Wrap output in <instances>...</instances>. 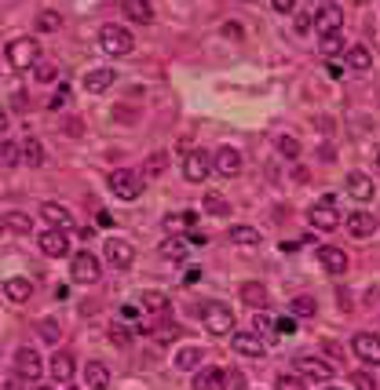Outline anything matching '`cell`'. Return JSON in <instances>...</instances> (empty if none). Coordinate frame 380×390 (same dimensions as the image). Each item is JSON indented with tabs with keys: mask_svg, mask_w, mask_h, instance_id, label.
<instances>
[{
	"mask_svg": "<svg viewBox=\"0 0 380 390\" xmlns=\"http://www.w3.org/2000/svg\"><path fill=\"white\" fill-rule=\"evenodd\" d=\"M351 354L369 369V365H380V336L376 332H359L351 339Z\"/></svg>",
	"mask_w": 380,
	"mask_h": 390,
	"instance_id": "9",
	"label": "cell"
},
{
	"mask_svg": "<svg viewBox=\"0 0 380 390\" xmlns=\"http://www.w3.org/2000/svg\"><path fill=\"white\" fill-rule=\"evenodd\" d=\"M314 310H319L314 296H296V299H293V314H296V317H314Z\"/></svg>",
	"mask_w": 380,
	"mask_h": 390,
	"instance_id": "42",
	"label": "cell"
},
{
	"mask_svg": "<svg viewBox=\"0 0 380 390\" xmlns=\"http://www.w3.org/2000/svg\"><path fill=\"white\" fill-rule=\"evenodd\" d=\"M99 48L106 51V55H129L132 48H136V37H132V29H124V26H103L99 29Z\"/></svg>",
	"mask_w": 380,
	"mask_h": 390,
	"instance_id": "2",
	"label": "cell"
},
{
	"mask_svg": "<svg viewBox=\"0 0 380 390\" xmlns=\"http://www.w3.org/2000/svg\"><path fill=\"white\" fill-rule=\"evenodd\" d=\"M319 263H322V270L326 274H333V277H340V274H347V252L344 248H336V245H322L319 248Z\"/></svg>",
	"mask_w": 380,
	"mask_h": 390,
	"instance_id": "12",
	"label": "cell"
},
{
	"mask_svg": "<svg viewBox=\"0 0 380 390\" xmlns=\"http://www.w3.org/2000/svg\"><path fill=\"white\" fill-rule=\"evenodd\" d=\"M271 8L278 15H289V11H296V0H271Z\"/></svg>",
	"mask_w": 380,
	"mask_h": 390,
	"instance_id": "48",
	"label": "cell"
},
{
	"mask_svg": "<svg viewBox=\"0 0 380 390\" xmlns=\"http://www.w3.org/2000/svg\"><path fill=\"white\" fill-rule=\"evenodd\" d=\"M322 4H329V0H322Z\"/></svg>",
	"mask_w": 380,
	"mask_h": 390,
	"instance_id": "56",
	"label": "cell"
},
{
	"mask_svg": "<svg viewBox=\"0 0 380 390\" xmlns=\"http://www.w3.org/2000/svg\"><path fill=\"white\" fill-rule=\"evenodd\" d=\"M300 150H304V146H300V139H296V135H278V153H281V157L296 160V157H300Z\"/></svg>",
	"mask_w": 380,
	"mask_h": 390,
	"instance_id": "37",
	"label": "cell"
},
{
	"mask_svg": "<svg viewBox=\"0 0 380 390\" xmlns=\"http://www.w3.org/2000/svg\"><path fill=\"white\" fill-rule=\"evenodd\" d=\"M319 51H322L326 58H333V55H340V51H344V37H340V29H336V34H322Z\"/></svg>",
	"mask_w": 380,
	"mask_h": 390,
	"instance_id": "35",
	"label": "cell"
},
{
	"mask_svg": "<svg viewBox=\"0 0 380 390\" xmlns=\"http://www.w3.org/2000/svg\"><path fill=\"white\" fill-rule=\"evenodd\" d=\"M314 26V15H307V11H300L296 15V29H300V34H307V29Z\"/></svg>",
	"mask_w": 380,
	"mask_h": 390,
	"instance_id": "49",
	"label": "cell"
},
{
	"mask_svg": "<svg viewBox=\"0 0 380 390\" xmlns=\"http://www.w3.org/2000/svg\"><path fill=\"white\" fill-rule=\"evenodd\" d=\"M55 73H59V70H55V62H51V58H37L34 77H37L41 84H51V81H55Z\"/></svg>",
	"mask_w": 380,
	"mask_h": 390,
	"instance_id": "41",
	"label": "cell"
},
{
	"mask_svg": "<svg viewBox=\"0 0 380 390\" xmlns=\"http://www.w3.org/2000/svg\"><path fill=\"white\" fill-rule=\"evenodd\" d=\"M84 383H88V386H106V383H110V369H106L103 361H88V365H84Z\"/></svg>",
	"mask_w": 380,
	"mask_h": 390,
	"instance_id": "33",
	"label": "cell"
},
{
	"mask_svg": "<svg viewBox=\"0 0 380 390\" xmlns=\"http://www.w3.org/2000/svg\"><path fill=\"white\" fill-rule=\"evenodd\" d=\"M37 245H41V252L51 255V259H62V255L70 252V237L62 234V226H55V230H44V234L37 237Z\"/></svg>",
	"mask_w": 380,
	"mask_h": 390,
	"instance_id": "13",
	"label": "cell"
},
{
	"mask_svg": "<svg viewBox=\"0 0 380 390\" xmlns=\"http://www.w3.org/2000/svg\"><path fill=\"white\" fill-rule=\"evenodd\" d=\"M205 212L224 219V215L231 212V205H227V197H219V193H205Z\"/></svg>",
	"mask_w": 380,
	"mask_h": 390,
	"instance_id": "38",
	"label": "cell"
},
{
	"mask_svg": "<svg viewBox=\"0 0 380 390\" xmlns=\"http://www.w3.org/2000/svg\"><path fill=\"white\" fill-rule=\"evenodd\" d=\"M37 332H41L48 343H59V336H62V329H59L55 317H41V321H37Z\"/></svg>",
	"mask_w": 380,
	"mask_h": 390,
	"instance_id": "40",
	"label": "cell"
},
{
	"mask_svg": "<svg viewBox=\"0 0 380 390\" xmlns=\"http://www.w3.org/2000/svg\"><path fill=\"white\" fill-rule=\"evenodd\" d=\"M347 379H351V386H366V390H373V386H376V379H373L369 372H362V369H359V372H351Z\"/></svg>",
	"mask_w": 380,
	"mask_h": 390,
	"instance_id": "47",
	"label": "cell"
},
{
	"mask_svg": "<svg viewBox=\"0 0 380 390\" xmlns=\"http://www.w3.org/2000/svg\"><path fill=\"white\" fill-rule=\"evenodd\" d=\"M121 317H129V321H136V317H139V310H136V307H121Z\"/></svg>",
	"mask_w": 380,
	"mask_h": 390,
	"instance_id": "52",
	"label": "cell"
},
{
	"mask_svg": "<svg viewBox=\"0 0 380 390\" xmlns=\"http://www.w3.org/2000/svg\"><path fill=\"white\" fill-rule=\"evenodd\" d=\"M340 26H344V11H340V4H336V0L322 4L319 15H314V29H319V34H336Z\"/></svg>",
	"mask_w": 380,
	"mask_h": 390,
	"instance_id": "15",
	"label": "cell"
},
{
	"mask_svg": "<svg viewBox=\"0 0 380 390\" xmlns=\"http://www.w3.org/2000/svg\"><path fill=\"white\" fill-rule=\"evenodd\" d=\"M143 307L150 314H161V310H169V296L165 292H143Z\"/></svg>",
	"mask_w": 380,
	"mask_h": 390,
	"instance_id": "36",
	"label": "cell"
},
{
	"mask_svg": "<svg viewBox=\"0 0 380 390\" xmlns=\"http://www.w3.org/2000/svg\"><path fill=\"white\" fill-rule=\"evenodd\" d=\"M293 365H296V372H300L304 379H311V383H329V379H336L333 365L322 361V357H304V354H296Z\"/></svg>",
	"mask_w": 380,
	"mask_h": 390,
	"instance_id": "6",
	"label": "cell"
},
{
	"mask_svg": "<svg viewBox=\"0 0 380 390\" xmlns=\"http://www.w3.org/2000/svg\"><path fill=\"white\" fill-rule=\"evenodd\" d=\"M234 350L241 354V357H264L267 354V347H264V339H260V332H234Z\"/></svg>",
	"mask_w": 380,
	"mask_h": 390,
	"instance_id": "17",
	"label": "cell"
},
{
	"mask_svg": "<svg viewBox=\"0 0 380 390\" xmlns=\"http://www.w3.org/2000/svg\"><path fill=\"white\" fill-rule=\"evenodd\" d=\"M212 172L224 175V179H238L241 175V153L234 146H216L212 153Z\"/></svg>",
	"mask_w": 380,
	"mask_h": 390,
	"instance_id": "7",
	"label": "cell"
},
{
	"mask_svg": "<svg viewBox=\"0 0 380 390\" xmlns=\"http://www.w3.org/2000/svg\"><path fill=\"white\" fill-rule=\"evenodd\" d=\"M201 347H183V350H176V369H183V372H190V369H198L201 365Z\"/></svg>",
	"mask_w": 380,
	"mask_h": 390,
	"instance_id": "32",
	"label": "cell"
},
{
	"mask_svg": "<svg viewBox=\"0 0 380 390\" xmlns=\"http://www.w3.org/2000/svg\"><path fill=\"white\" fill-rule=\"evenodd\" d=\"M4 55H8V66H11L15 73H26V70H34V66H37L41 44H37L34 37H15V41L4 48Z\"/></svg>",
	"mask_w": 380,
	"mask_h": 390,
	"instance_id": "1",
	"label": "cell"
},
{
	"mask_svg": "<svg viewBox=\"0 0 380 390\" xmlns=\"http://www.w3.org/2000/svg\"><path fill=\"white\" fill-rule=\"evenodd\" d=\"M157 252H161V259H172V263H179V259H186L190 245H186L179 234H172V237H165V241H161V248H157Z\"/></svg>",
	"mask_w": 380,
	"mask_h": 390,
	"instance_id": "28",
	"label": "cell"
},
{
	"mask_svg": "<svg viewBox=\"0 0 380 390\" xmlns=\"http://www.w3.org/2000/svg\"><path fill=\"white\" fill-rule=\"evenodd\" d=\"M41 215H44V222H51V226H74V212H70L66 205H59V201H44V205H41Z\"/></svg>",
	"mask_w": 380,
	"mask_h": 390,
	"instance_id": "22",
	"label": "cell"
},
{
	"mask_svg": "<svg viewBox=\"0 0 380 390\" xmlns=\"http://www.w3.org/2000/svg\"><path fill=\"white\" fill-rule=\"evenodd\" d=\"M307 222L319 226V230H336V226H340V212H336L333 201H322V205H314L307 212Z\"/></svg>",
	"mask_w": 380,
	"mask_h": 390,
	"instance_id": "16",
	"label": "cell"
},
{
	"mask_svg": "<svg viewBox=\"0 0 380 390\" xmlns=\"http://www.w3.org/2000/svg\"><path fill=\"white\" fill-rule=\"evenodd\" d=\"M274 329H281V332H296V321H293V317H278Z\"/></svg>",
	"mask_w": 380,
	"mask_h": 390,
	"instance_id": "50",
	"label": "cell"
},
{
	"mask_svg": "<svg viewBox=\"0 0 380 390\" xmlns=\"http://www.w3.org/2000/svg\"><path fill=\"white\" fill-rule=\"evenodd\" d=\"M15 376L26 379V383H34L44 376V361H41V354L37 350H19L15 354Z\"/></svg>",
	"mask_w": 380,
	"mask_h": 390,
	"instance_id": "10",
	"label": "cell"
},
{
	"mask_svg": "<svg viewBox=\"0 0 380 390\" xmlns=\"http://www.w3.org/2000/svg\"><path fill=\"white\" fill-rule=\"evenodd\" d=\"M376 175H380V153H376Z\"/></svg>",
	"mask_w": 380,
	"mask_h": 390,
	"instance_id": "55",
	"label": "cell"
},
{
	"mask_svg": "<svg viewBox=\"0 0 380 390\" xmlns=\"http://www.w3.org/2000/svg\"><path fill=\"white\" fill-rule=\"evenodd\" d=\"M51 379H55L59 386H70V383H74V357H70L66 350H55V354H51Z\"/></svg>",
	"mask_w": 380,
	"mask_h": 390,
	"instance_id": "18",
	"label": "cell"
},
{
	"mask_svg": "<svg viewBox=\"0 0 380 390\" xmlns=\"http://www.w3.org/2000/svg\"><path fill=\"white\" fill-rule=\"evenodd\" d=\"M0 160H4V165H19L22 160V143H4L0 146Z\"/></svg>",
	"mask_w": 380,
	"mask_h": 390,
	"instance_id": "44",
	"label": "cell"
},
{
	"mask_svg": "<svg viewBox=\"0 0 380 390\" xmlns=\"http://www.w3.org/2000/svg\"><path fill=\"white\" fill-rule=\"evenodd\" d=\"M344 58H347V70H351V73H366V70L373 66V55H369V48H366V44L347 48V51H344Z\"/></svg>",
	"mask_w": 380,
	"mask_h": 390,
	"instance_id": "24",
	"label": "cell"
},
{
	"mask_svg": "<svg viewBox=\"0 0 380 390\" xmlns=\"http://www.w3.org/2000/svg\"><path fill=\"white\" fill-rule=\"evenodd\" d=\"M169 172V153L165 150H154L146 157V165H143V179H157V175H165Z\"/></svg>",
	"mask_w": 380,
	"mask_h": 390,
	"instance_id": "29",
	"label": "cell"
},
{
	"mask_svg": "<svg viewBox=\"0 0 380 390\" xmlns=\"http://www.w3.org/2000/svg\"><path fill=\"white\" fill-rule=\"evenodd\" d=\"M227 386V369H201L194 379V390H224Z\"/></svg>",
	"mask_w": 380,
	"mask_h": 390,
	"instance_id": "23",
	"label": "cell"
},
{
	"mask_svg": "<svg viewBox=\"0 0 380 390\" xmlns=\"http://www.w3.org/2000/svg\"><path fill=\"white\" fill-rule=\"evenodd\" d=\"M4 296H8L15 307H22V303L34 299V284H29L26 277H8V281H4Z\"/></svg>",
	"mask_w": 380,
	"mask_h": 390,
	"instance_id": "20",
	"label": "cell"
},
{
	"mask_svg": "<svg viewBox=\"0 0 380 390\" xmlns=\"http://www.w3.org/2000/svg\"><path fill=\"white\" fill-rule=\"evenodd\" d=\"M347 230H351V237H373L376 234V215L355 212L351 219H347Z\"/></svg>",
	"mask_w": 380,
	"mask_h": 390,
	"instance_id": "25",
	"label": "cell"
},
{
	"mask_svg": "<svg viewBox=\"0 0 380 390\" xmlns=\"http://www.w3.org/2000/svg\"><path fill=\"white\" fill-rule=\"evenodd\" d=\"M154 339L157 343H176L179 339V324H161V329H154Z\"/></svg>",
	"mask_w": 380,
	"mask_h": 390,
	"instance_id": "45",
	"label": "cell"
},
{
	"mask_svg": "<svg viewBox=\"0 0 380 390\" xmlns=\"http://www.w3.org/2000/svg\"><path fill=\"white\" fill-rule=\"evenodd\" d=\"M106 183H110V190L117 193L121 201H136L143 193V172H132V168H114L106 175Z\"/></svg>",
	"mask_w": 380,
	"mask_h": 390,
	"instance_id": "3",
	"label": "cell"
},
{
	"mask_svg": "<svg viewBox=\"0 0 380 390\" xmlns=\"http://www.w3.org/2000/svg\"><path fill=\"white\" fill-rule=\"evenodd\" d=\"M110 84H114V70H106V66H103V70H91V73L84 77V88H88L91 95H103Z\"/></svg>",
	"mask_w": 380,
	"mask_h": 390,
	"instance_id": "30",
	"label": "cell"
},
{
	"mask_svg": "<svg viewBox=\"0 0 380 390\" xmlns=\"http://www.w3.org/2000/svg\"><path fill=\"white\" fill-rule=\"evenodd\" d=\"M227 241H231L234 248H256V245H260V234L252 230V226H231V230H227Z\"/></svg>",
	"mask_w": 380,
	"mask_h": 390,
	"instance_id": "27",
	"label": "cell"
},
{
	"mask_svg": "<svg viewBox=\"0 0 380 390\" xmlns=\"http://www.w3.org/2000/svg\"><path fill=\"white\" fill-rule=\"evenodd\" d=\"M373 179L366 175V172H347V193H351L355 201H369L373 197Z\"/></svg>",
	"mask_w": 380,
	"mask_h": 390,
	"instance_id": "21",
	"label": "cell"
},
{
	"mask_svg": "<svg viewBox=\"0 0 380 390\" xmlns=\"http://www.w3.org/2000/svg\"><path fill=\"white\" fill-rule=\"evenodd\" d=\"M70 277H74L77 284H95V281L103 277V263H99L91 252H77L74 263H70Z\"/></svg>",
	"mask_w": 380,
	"mask_h": 390,
	"instance_id": "5",
	"label": "cell"
},
{
	"mask_svg": "<svg viewBox=\"0 0 380 390\" xmlns=\"http://www.w3.org/2000/svg\"><path fill=\"white\" fill-rule=\"evenodd\" d=\"M194 222H198V215H194V212H169L161 226H165V234H186Z\"/></svg>",
	"mask_w": 380,
	"mask_h": 390,
	"instance_id": "26",
	"label": "cell"
},
{
	"mask_svg": "<svg viewBox=\"0 0 380 390\" xmlns=\"http://www.w3.org/2000/svg\"><path fill=\"white\" fill-rule=\"evenodd\" d=\"M110 343H114V347H129V343H132L129 329H124V321H114V324H110Z\"/></svg>",
	"mask_w": 380,
	"mask_h": 390,
	"instance_id": "43",
	"label": "cell"
},
{
	"mask_svg": "<svg viewBox=\"0 0 380 390\" xmlns=\"http://www.w3.org/2000/svg\"><path fill=\"white\" fill-rule=\"evenodd\" d=\"M271 329V317H256V332H267Z\"/></svg>",
	"mask_w": 380,
	"mask_h": 390,
	"instance_id": "53",
	"label": "cell"
},
{
	"mask_svg": "<svg viewBox=\"0 0 380 390\" xmlns=\"http://www.w3.org/2000/svg\"><path fill=\"white\" fill-rule=\"evenodd\" d=\"M201 321H205V329H209L212 336H231V332H234V314H231V307H224V303H209V307L201 310Z\"/></svg>",
	"mask_w": 380,
	"mask_h": 390,
	"instance_id": "4",
	"label": "cell"
},
{
	"mask_svg": "<svg viewBox=\"0 0 380 390\" xmlns=\"http://www.w3.org/2000/svg\"><path fill=\"white\" fill-rule=\"evenodd\" d=\"M241 303L245 307H252V310H267L271 307V292H267V284H260V281H241Z\"/></svg>",
	"mask_w": 380,
	"mask_h": 390,
	"instance_id": "14",
	"label": "cell"
},
{
	"mask_svg": "<svg viewBox=\"0 0 380 390\" xmlns=\"http://www.w3.org/2000/svg\"><path fill=\"white\" fill-rule=\"evenodd\" d=\"M8 132V113H4V106H0V135Z\"/></svg>",
	"mask_w": 380,
	"mask_h": 390,
	"instance_id": "54",
	"label": "cell"
},
{
	"mask_svg": "<svg viewBox=\"0 0 380 390\" xmlns=\"http://www.w3.org/2000/svg\"><path fill=\"white\" fill-rule=\"evenodd\" d=\"M224 34H227L231 41H241V26H238V22H227V26H224Z\"/></svg>",
	"mask_w": 380,
	"mask_h": 390,
	"instance_id": "51",
	"label": "cell"
},
{
	"mask_svg": "<svg viewBox=\"0 0 380 390\" xmlns=\"http://www.w3.org/2000/svg\"><path fill=\"white\" fill-rule=\"evenodd\" d=\"M37 29H44V34H59V29H62V15L59 11H41L37 15Z\"/></svg>",
	"mask_w": 380,
	"mask_h": 390,
	"instance_id": "39",
	"label": "cell"
},
{
	"mask_svg": "<svg viewBox=\"0 0 380 390\" xmlns=\"http://www.w3.org/2000/svg\"><path fill=\"white\" fill-rule=\"evenodd\" d=\"M103 252H106V259H110L117 270H129V267L136 263V248H132L129 241H121V237H106Z\"/></svg>",
	"mask_w": 380,
	"mask_h": 390,
	"instance_id": "11",
	"label": "cell"
},
{
	"mask_svg": "<svg viewBox=\"0 0 380 390\" xmlns=\"http://www.w3.org/2000/svg\"><path fill=\"white\" fill-rule=\"evenodd\" d=\"M121 11H124V19H132V22H139V26H150V22H154L150 0H121Z\"/></svg>",
	"mask_w": 380,
	"mask_h": 390,
	"instance_id": "19",
	"label": "cell"
},
{
	"mask_svg": "<svg viewBox=\"0 0 380 390\" xmlns=\"http://www.w3.org/2000/svg\"><path fill=\"white\" fill-rule=\"evenodd\" d=\"M212 175V157H205L201 150H186L183 157V179L186 183H205Z\"/></svg>",
	"mask_w": 380,
	"mask_h": 390,
	"instance_id": "8",
	"label": "cell"
},
{
	"mask_svg": "<svg viewBox=\"0 0 380 390\" xmlns=\"http://www.w3.org/2000/svg\"><path fill=\"white\" fill-rule=\"evenodd\" d=\"M22 160L29 168H41L44 165V146L37 139H22Z\"/></svg>",
	"mask_w": 380,
	"mask_h": 390,
	"instance_id": "34",
	"label": "cell"
},
{
	"mask_svg": "<svg viewBox=\"0 0 380 390\" xmlns=\"http://www.w3.org/2000/svg\"><path fill=\"white\" fill-rule=\"evenodd\" d=\"M4 230H11V234H34V219H29L26 212H8L4 215Z\"/></svg>",
	"mask_w": 380,
	"mask_h": 390,
	"instance_id": "31",
	"label": "cell"
},
{
	"mask_svg": "<svg viewBox=\"0 0 380 390\" xmlns=\"http://www.w3.org/2000/svg\"><path fill=\"white\" fill-rule=\"evenodd\" d=\"M274 386H281V390H304V386H307V379H300V376H278V379H274Z\"/></svg>",
	"mask_w": 380,
	"mask_h": 390,
	"instance_id": "46",
	"label": "cell"
}]
</instances>
